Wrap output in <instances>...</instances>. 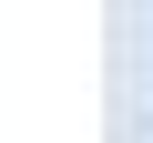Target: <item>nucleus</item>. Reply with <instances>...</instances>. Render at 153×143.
<instances>
[]
</instances>
